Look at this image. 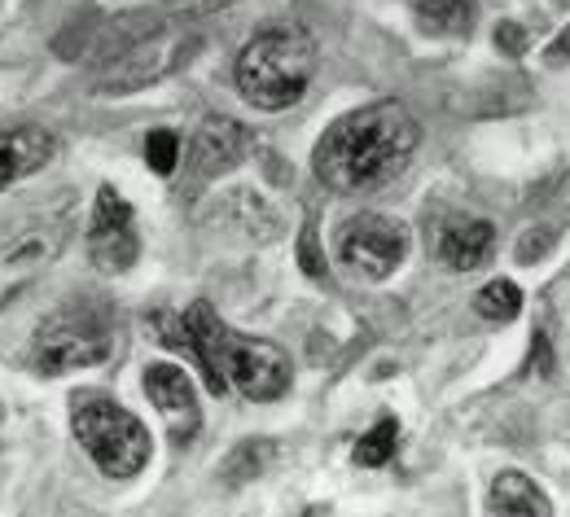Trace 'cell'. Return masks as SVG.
I'll return each instance as SVG.
<instances>
[{
    "label": "cell",
    "mask_w": 570,
    "mask_h": 517,
    "mask_svg": "<svg viewBox=\"0 0 570 517\" xmlns=\"http://www.w3.org/2000/svg\"><path fill=\"white\" fill-rule=\"evenodd\" d=\"M395 444H400V426H395V417H382L356 444V460L368 465V469H377V465H386L395 456Z\"/></svg>",
    "instance_id": "16"
},
{
    "label": "cell",
    "mask_w": 570,
    "mask_h": 517,
    "mask_svg": "<svg viewBox=\"0 0 570 517\" xmlns=\"http://www.w3.org/2000/svg\"><path fill=\"white\" fill-rule=\"evenodd\" d=\"M137 255H141V241H137L132 207L110 185H101L97 207H92V223H88V259L101 272H128L137 264Z\"/></svg>",
    "instance_id": "8"
},
{
    "label": "cell",
    "mask_w": 570,
    "mask_h": 517,
    "mask_svg": "<svg viewBox=\"0 0 570 517\" xmlns=\"http://www.w3.org/2000/svg\"><path fill=\"white\" fill-rule=\"evenodd\" d=\"M417 141L422 128L400 101H373L330 123L312 153V167L334 193H368L404 171Z\"/></svg>",
    "instance_id": "1"
},
{
    "label": "cell",
    "mask_w": 570,
    "mask_h": 517,
    "mask_svg": "<svg viewBox=\"0 0 570 517\" xmlns=\"http://www.w3.org/2000/svg\"><path fill=\"white\" fill-rule=\"evenodd\" d=\"M110 356V329L101 325L97 311L88 307H62L40 320L31 360L40 372H67V369H92Z\"/></svg>",
    "instance_id": "5"
},
{
    "label": "cell",
    "mask_w": 570,
    "mask_h": 517,
    "mask_svg": "<svg viewBox=\"0 0 570 517\" xmlns=\"http://www.w3.org/2000/svg\"><path fill=\"white\" fill-rule=\"evenodd\" d=\"M71 430L106 478H137L149 460V430L106 395L75 399Z\"/></svg>",
    "instance_id": "4"
},
{
    "label": "cell",
    "mask_w": 570,
    "mask_h": 517,
    "mask_svg": "<svg viewBox=\"0 0 570 517\" xmlns=\"http://www.w3.org/2000/svg\"><path fill=\"white\" fill-rule=\"evenodd\" d=\"M413 13L426 36H461L470 31L474 4L470 0H413Z\"/></svg>",
    "instance_id": "14"
},
{
    "label": "cell",
    "mask_w": 570,
    "mask_h": 517,
    "mask_svg": "<svg viewBox=\"0 0 570 517\" xmlns=\"http://www.w3.org/2000/svg\"><path fill=\"white\" fill-rule=\"evenodd\" d=\"M474 307H479L483 320L504 325V320H513V316L522 311V290H518L513 281H488V286L479 290V298H474Z\"/></svg>",
    "instance_id": "15"
},
{
    "label": "cell",
    "mask_w": 570,
    "mask_h": 517,
    "mask_svg": "<svg viewBox=\"0 0 570 517\" xmlns=\"http://www.w3.org/2000/svg\"><path fill=\"white\" fill-rule=\"evenodd\" d=\"M176 158H180V137L171 128H154L145 137V162L154 167V176H171L176 171Z\"/></svg>",
    "instance_id": "17"
},
{
    "label": "cell",
    "mask_w": 570,
    "mask_h": 517,
    "mask_svg": "<svg viewBox=\"0 0 570 517\" xmlns=\"http://www.w3.org/2000/svg\"><path fill=\"white\" fill-rule=\"evenodd\" d=\"M298 259H303V272L307 277H325V259H321V246H316V223L307 220L303 237H298Z\"/></svg>",
    "instance_id": "19"
},
{
    "label": "cell",
    "mask_w": 570,
    "mask_h": 517,
    "mask_svg": "<svg viewBox=\"0 0 570 517\" xmlns=\"http://www.w3.org/2000/svg\"><path fill=\"white\" fill-rule=\"evenodd\" d=\"M228 4H237V0H167V13H176V18H207V13L228 9Z\"/></svg>",
    "instance_id": "20"
},
{
    "label": "cell",
    "mask_w": 570,
    "mask_h": 517,
    "mask_svg": "<svg viewBox=\"0 0 570 517\" xmlns=\"http://www.w3.org/2000/svg\"><path fill=\"white\" fill-rule=\"evenodd\" d=\"M316 74V40L294 27H268L237 53V88L255 110H285L294 106Z\"/></svg>",
    "instance_id": "3"
},
{
    "label": "cell",
    "mask_w": 570,
    "mask_h": 517,
    "mask_svg": "<svg viewBox=\"0 0 570 517\" xmlns=\"http://www.w3.org/2000/svg\"><path fill=\"white\" fill-rule=\"evenodd\" d=\"M180 320H185V338H189L194 360L207 372L212 395H224L228 386H237L246 399L268 404V399H282L289 390V360L277 342L233 334L212 311V302L185 307Z\"/></svg>",
    "instance_id": "2"
},
{
    "label": "cell",
    "mask_w": 570,
    "mask_h": 517,
    "mask_svg": "<svg viewBox=\"0 0 570 517\" xmlns=\"http://www.w3.org/2000/svg\"><path fill=\"white\" fill-rule=\"evenodd\" d=\"M145 395L163 412V421L171 426V439L185 444V439L198 435L203 412H198V395H194V381L185 377V369H176V365H149L145 369Z\"/></svg>",
    "instance_id": "9"
},
{
    "label": "cell",
    "mask_w": 570,
    "mask_h": 517,
    "mask_svg": "<svg viewBox=\"0 0 570 517\" xmlns=\"http://www.w3.org/2000/svg\"><path fill=\"white\" fill-rule=\"evenodd\" d=\"M53 153H58V141H53V132H45V128H13V132H0V189H9V185L22 180V176H36Z\"/></svg>",
    "instance_id": "11"
},
{
    "label": "cell",
    "mask_w": 570,
    "mask_h": 517,
    "mask_svg": "<svg viewBox=\"0 0 570 517\" xmlns=\"http://www.w3.org/2000/svg\"><path fill=\"white\" fill-rule=\"evenodd\" d=\"M194 49V40L185 31H158L141 44H132L128 53L115 58L110 74L97 83L101 97H119V92H137V88H149L158 83L163 74H171L180 67V58Z\"/></svg>",
    "instance_id": "7"
},
{
    "label": "cell",
    "mask_w": 570,
    "mask_h": 517,
    "mask_svg": "<svg viewBox=\"0 0 570 517\" xmlns=\"http://www.w3.org/2000/svg\"><path fill=\"white\" fill-rule=\"evenodd\" d=\"M255 153V137L250 128H242L237 119H224V115H212L203 119L198 137H194V167L198 176H219V171H233L242 158Z\"/></svg>",
    "instance_id": "10"
},
{
    "label": "cell",
    "mask_w": 570,
    "mask_h": 517,
    "mask_svg": "<svg viewBox=\"0 0 570 517\" xmlns=\"http://www.w3.org/2000/svg\"><path fill=\"white\" fill-rule=\"evenodd\" d=\"M409 255V228L386 216H356L338 228V259L368 277V281H386Z\"/></svg>",
    "instance_id": "6"
},
{
    "label": "cell",
    "mask_w": 570,
    "mask_h": 517,
    "mask_svg": "<svg viewBox=\"0 0 570 517\" xmlns=\"http://www.w3.org/2000/svg\"><path fill=\"white\" fill-rule=\"evenodd\" d=\"M488 509L492 514H518V517H553V500L518 469L497 474L492 491H488Z\"/></svg>",
    "instance_id": "13"
},
{
    "label": "cell",
    "mask_w": 570,
    "mask_h": 517,
    "mask_svg": "<svg viewBox=\"0 0 570 517\" xmlns=\"http://www.w3.org/2000/svg\"><path fill=\"white\" fill-rule=\"evenodd\" d=\"M558 53H570V31L562 36V40H558Z\"/></svg>",
    "instance_id": "21"
},
{
    "label": "cell",
    "mask_w": 570,
    "mask_h": 517,
    "mask_svg": "<svg viewBox=\"0 0 570 517\" xmlns=\"http://www.w3.org/2000/svg\"><path fill=\"white\" fill-rule=\"evenodd\" d=\"M268 456H273V444H242L233 456H228L224 474H228V478H233V487H237V483H246L250 474H259V469L268 465Z\"/></svg>",
    "instance_id": "18"
},
{
    "label": "cell",
    "mask_w": 570,
    "mask_h": 517,
    "mask_svg": "<svg viewBox=\"0 0 570 517\" xmlns=\"http://www.w3.org/2000/svg\"><path fill=\"white\" fill-rule=\"evenodd\" d=\"M492 250H497V228L488 220H456L448 223L443 237H439V259L456 272L483 268L492 259Z\"/></svg>",
    "instance_id": "12"
}]
</instances>
